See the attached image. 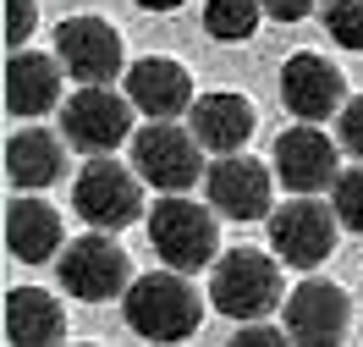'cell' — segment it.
Here are the masks:
<instances>
[{"instance_id": "obj_9", "label": "cell", "mask_w": 363, "mask_h": 347, "mask_svg": "<svg viewBox=\"0 0 363 347\" xmlns=\"http://www.w3.org/2000/svg\"><path fill=\"white\" fill-rule=\"evenodd\" d=\"M204 193L220 209V221H270L275 209V165H259L253 155H215L204 171Z\"/></svg>"}, {"instance_id": "obj_6", "label": "cell", "mask_w": 363, "mask_h": 347, "mask_svg": "<svg viewBox=\"0 0 363 347\" xmlns=\"http://www.w3.org/2000/svg\"><path fill=\"white\" fill-rule=\"evenodd\" d=\"M133 116L138 105L127 94H116L111 83H83L72 99H61V138L77 155H111L116 143H127L138 133Z\"/></svg>"}, {"instance_id": "obj_24", "label": "cell", "mask_w": 363, "mask_h": 347, "mask_svg": "<svg viewBox=\"0 0 363 347\" xmlns=\"http://www.w3.org/2000/svg\"><path fill=\"white\" fill-rule=\"evenodd\" d=\"M336 138H341V149H347V155H358V160H363V94L341 105V116H336Z\"/></svg>"}, {"instance_id": "obj_1", "label": "cell", "mask_w": 363, "mask_h": 347, "mask_svg": "<svg viewBox=\"0 0 363 347\" xmlns=\"http://www.w3.org/2000/svg\"><path fill=\"white\" fill-rule=\"evenodd\" d=\"M121 314L143 342H182L193 336L199 320H204V298L193 292L187 270H149V276H133V287L121 292Z\"/></svg>"}, {"instance_id": "obj_5", "label": "cell", "mask_w": 363, "mask_h": 347, "mask_svg": "<svg viewBox=\"0 0 363 347\" xmlns=\"http://www.w3.org/2000/svg\"><path fill=\"white\" fill-rule=\"evenodd\" d=\"M143 177H138V165H121L111 155H89V165L77 171V182H72V204L77 215L99 231H121L133 226L138 215H143Z\"/></svg>"}, {"instance_id": "obj_27", "label": "cell", "mask_w": 363, "mask_h": 347, "mask_svg": "<svg viewBox=\"0 0 363 347\" xmlns=\"http://www.w3.org/2000/svg\"><path fill=\"white\" fill-rule=\"evenodd\" d=\"M143 11H177V6H187V0H138Z\"/></svg>"}, {"instance_id": "obj_16", "label": "cell", "mask_w": 363, "mask_h": 347, "mask_svg": "<svg viewBox=\"0 0 363 347\" xmlns=\"http://www.w3.org/2000/svg\"><path fill=\"white\" fill-rule=\"evenodd\" d=\"M6 248L11 259H23V265H50V259L67 248V226H61V215L45 204V199H11L6 204Z\"/></svg>"}, {"instance_id": "obj_18", "label": "cell", "mask_w": 363, "mask_h": 347, "mask_svg": "<svg viewBox=\"0 0 363 347\" xmlns=\"http://www.w3.org/2000/svg\"><path fill=\"white\" fill-rule=\"evenodd\" d=\"M61 171H67V138H55L45 127H23L6 138V177L17 193H39L61 182Z\"/></svg>"}, {"instance_id": "obj_14", "label": "cell", "mask_w": 363, "mask_h": 347, "mask_svg": "<svg viewBox=\"0 0 363 347\" xmlns=\"http://www.w3.org/2000/svg\"><path fill=\"white\" fill-rule=\"evenodd\" d=\"M127 99H133L138 111L149 116V121H177V116L193 111V77L182 61L171 55H143L127 67Z\"/></svg>"}, {"instance_id": "obj_10", "label": "cell", "mask_w": 363, "mask_h": 347, "mask_svg": "<svg viewBox=\"0 0 363 347\" xmlns=\"http://www.w3.org/2000/svg\"><path fill=\"white\" fill-rule=\"evenodd\" d=\"M275 177L286 193H330L341 177L336 165V143L319 133V121H303V127H286L275 138Z\"/></svg>"}, {"instance_id": "obj_3", "label": "cell", "mask_w": 363, "mask_h": 347, "mask_svg": "<svg viewBox=\"0 0 363 347\" xmlns=\"http://www.w3.org/2000/svg\"><path fill=\"white\" fill-rule=\"evenodd\" d=\"M149 243L171 270L193 276L220 259V209H204L187 193H160V204L149 209Z\"/></svg>"}, {"instance_id": "obj_15", "label": "cell", "mask_w": 363, "mask_h": 347, "mask_svg": "<svg viewBox=\"0 0 363 347\" xmlns=\"http://www.w3.org/2000/svg\"><path fill=\"white\" fill-rule=\"evenodd\" d=\"M61 55H39V50H11L6 61V111L11 116H45V111H61Z\"/></svg>"}, {"instance_id": "obj_11", "label": "cell", "mask_w": 363, "mask_h": 347, "mask_svg": "<svg viewBox=\"0 0 363 347\" xmlns=\"http://www.w3.org/2000/svg\"><path fill=\"white\" fill-rule=\"evenodd\" d=\"M55 55L77 83H116L121 72V33L105 17H67L55 28Z\"/></svg>"}, {"instance_id": "obj_19", "label": "cell", "mask_w": 363, "mask_h": 347, "mask_svg": "<svg viewBox=\"0 0 363 347\" xmlns=\"http://www.w3.org/2000/svg\"><path fill=\"white\" fill-rule=\"evenodd\" d=\"M6 336L11 347H55L67 336V314L45 287H17L6 292Z\"/></svg>"}, {"instance_id": "obj_2", "label": "cell", "mask_w": 363, "mask_h": 347, "mask_svg": "<svg viewBox=\"0 0 363 347\" xmlns=\"http://www.w3.org/2000/svg\"><path fill=\"white\" fill-rule=\"evenodd\" d=\"M209 303L231 314V320H264L270 309L286 303V281H281V254L264 248H226L209 265Z\"/></svg>"}, {"instance_id": "obj_4", "label": "cell", "mask_w": 363, "mask_h": 347, "mask_svg": "<svg viewBox=\"0 0 363 347\" xmlns=\"http://www.w3.org/2000/svg\"><path fill=\"white\" fill-rule=\"evenodd\" d=\"M55 276H61V287L77 303H111L133 287V259H127V248L111 231L94 226L89 237H72L55 254Z\"/></svg>"}, {"instance_id": "obj_23", "label": "cell", "mask_w": 363, "mask_h": 347, "mask_svg": "<svg viewBox=\"0 0 363 347\" xmlns=\"http://www.w3.org/2000/svg\"><path fill=\"white\" fill-rule=\"evenodd\" d=\"M33 23H39V6H33V0H6V45L11 50L28 45Z\"/></svg>"}, {"instance_id": "obj_22", "label": "cell", "mask_w": 363, "mask_h": 347, "mask_svg": "<svg viewBox=\"0 0 363 347\" xmlns=\"http://www.w3.org/2000/svg\"><path fill=\"white\" fill-rule=\"evenodd\" d=\"M330 204H336V221L347 231H363V160L347 165L336 177V187H330Z\"/></svg>"}, {"instance_id": "obj_21", "label": "cell", "mask_w": 363, "mask_h": 347, "mask_svg": "<svg viewBox=\"0 0 363 347\" xmlns=\"http://www.w3.org/2000/svg\"><path fill=\"white\" fill-rule=\"evenodd\" d=\"M319 23L341 50H363V0H319Z\"/></svg>"}, {"instance_id": "obj_13", "label": "cell", "mask_w": 363, "mask_h": 347, "mask_svg": "<svg viewBox=\"0 0 363 347\" xmlns=\"http://www.w3.org/2000/svg\"><path fill=\"white\" fill-rule=\"evenodd\" d=\"M286 309V331H292V342L303 347H330L347 336V320H352V303L341 292L336 281L325 276H308L303 287H292V298L281 303Z\"/></svg>"}, {"instance_id": "obj_7", "label": "cell", "mask_w": 363, "mask_h": 347, "mask_svg": "<svg viewBox=\"0 0 363 347\" xmlns=\"http://www.w3.org/2000/svg\"><path fill=\"white\" fill-rule=\"evenodd\" d=\"M133 165L155 193H187L204 177V143L193 127L177 121H149L133 133Z\"/></svg>"}, {"instance_id": "obj_8", "label": "cell", "mask_w": 363, "mask_h": 347, "mask_svg": "<svg viewBox=\"0 0 363 347\" xmlns=\"http://www.w3.org/2000/svg\"><path fill=\"white\" fill-rule=\"evenodd\" d=\"M336 204H325L314 193H292L281 209H270V248L281 254V265L314 270L336 248Z\"/></svg>"}, {"instance_id": "obj_20", "label": "cell", "mask_w": 363, "mask_h": 347, "mask_svg": "<svg viewBox=\"0 0 363 347\" xmlns=\"http://www.w3.org/2000/svg\"><path fill=\"white\" fill-rule=\"evenodd\" d=\"M264 17L259 0H204V33L220 39V45H242L253 39V28Z\"/></svg>"}, {"instance_id": "obj_26", "label": "cell", "mask_w": 363, "mask_h": 347, "mask_svg": "<svg viewBox=\"0 0 363 347\" xmlns=\"http://www.w3.org/2000/svg\"><path fill=\"white\" fill-rule=\"evenodd\" d=\"M259 6H264V17H275V23H303L319 0H259Z\"/></svg>"}, {"instance_id": "obj_12", "label": "cell", "mask_w": 363, "mask_h": 347, "mask_svg": "<svg viewBox=\"0 0 363 347\" xmlns=\"http://www.w3.org/2000/svg\"><path fill=\"white\" fill-rule=\"evenodd\" d=\"M281 99L297 121H330L347 105V77H341L325 55L314 50H297L292 61L281 67Z\"/></svg>"}, {"instance_id": "obj_17", "label": "cell", "mask_w": 363, "mask_h": 347, "mask_svg": "<svg viewBox=\"0 0 363 347\" xmlns=\"http://www.w3.org/2000/svg\"><path fill=\"white\" fill-rule=\"evenodd\" d=\"M187 127L199 133V143H204L209 155H237V149L253 138V105L231 89L199 94L193 111H187Z\"/></svg>"}, {"instance_id": "obj_25", "label": "cell", "mask_w": 363, "mask_h": 347, "mask_svg": "<svg viewBox=\"0 0 363 347\" xmlns=\"http://www.w3.org/2000/svg\"><path fill=\"white\" fill-rule=\"evenodd\" d=\"M264 347V342H292V331L286 325H259V320H242V331H237V347Z\"/></svg>"}]
</instances>
